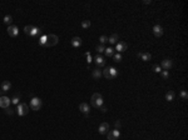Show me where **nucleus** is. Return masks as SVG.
I'll list each match as a JSON object with an SVG mask.
<instances>
[{"label": "nucleus", "instance_id": "f257e3e1", "mask_svg": "<svg viewBox=\"0 0 188 140\" xmlns=\"http://www.w3.org/2000/svg\"><path fill=\"white\" fill-rule=\"evenodd\" d=\"M90 103H92V106H93V108L99 109V108L103 105V98H102V95H100L99 93H94V94L92 95Z\"/></svg>", "mask_w": 188, "mask_h": 140}, {"label": "nucleus", "instance_id": "f03ea898", "mask_svg": "<svg viewBox=\"0 0 188 140\" xmlns=\"http://www.w3.org/2000/svg\"><path fill=\"white\" fill-rule=\"evenodd\" d=\"M58 41H59V38H58L57 35H54V34L46 35V40H45V43H44V45H43V46H45V48H49V46H55V45L58 44Z\"/></svg>", "mask_w": 188, "mask_h": 140}, {"label": "nucleus", "instance_id": "7ed1b4c3", "mask_svg": "<svg viewBox=\"0 0 188 140\" xmlns=\"http://www.w3.org/2000/svg\"><path fill=\"white\" fill-rule=\"evenodd\" d=\"M24 33L26 35H30V36H35V35L40 34L41 33V30L37 28V26H33V25H26L25 28H24Z\"/></svg>", "mask_w": 188, "mask_h": 140}, {"label": "nucleus", "instance_id": "20e7f679", "mask_svg": "<svg viewBox=\"0 0 188 140\" xmlns=\"http://www.w3.org/2000/svg\"><path fill=\"white\" fill-rule=\"evenodd\" d=\"M16 113L20 115V116H25L28 113H29V106L25 103H19L18 108H16Z\"/></svg>", "mask_w": 188, "mask_h": 140}, {"label": "nucleus", "instance_id": "39448f33", "mask_svg": "<svg viewBox=\"0 0 188 140\" xmlns=\"http://www.w3.org/2000/svg\"><path fill=\"white\" fill-rule=\"evenodd\" d=\"M41 100L39 99V98H33L32 100H30V108L33 109V110H35V111H38V110H40V108H41Z\"/></svg>", "mask_w": 188, "mask_h": 140}, {"label": "nucleus", "instance_id": "423d86ee", "mask_svg": "<svg viewBox=\"0 0 188 140\" xmlns=\"http://www.w3.org/2000/svg\"><path fill=\"white\" fill-rule=\"evenodd\" d=\"M8 34L10 35L11 38H16L18 34H19V29H18V26H15V25H10V26H8Z\"/></svg>", "mask_w": 188, "mask_h": 140}, {"label": "nucleus", "instance_id": "0eeeda50", "mask_svg": "<svg viewBox=\"0 0 188 140\" xmlns=\"http://www.w3.org/2000/svg\"><path fill=\"white\" fill-rule=\"evenodd\" d=\"M79 110H80L85 116H88V115H89V111H90V106L87 104V103H82V104H79Z\"/></svg>", "mask_w": 188, "mask_h": 140}, {"label": "nucleus", "instance_id": "6e6552de", "mask_svg": "<svg viewBox=\"0 0 188 140\" xmlns=\"http://www.w3.org/2000/svg\"><path fill=\"white\" fill-rule=\"evenodd\" d=\"M10 105V99L8 96H0V108L6 109Z\"/></svg>", "mask_w": 188, "mask_h": 140}, {"label": "nucleus", "instance_id": "1a4fd4ad", "mask_svg": "<svg viewBox=\"0 0 188 140\" xmlns=\"http://www.w3.org/2000/svg\"><path fill=\"white\" fill-rule=\"evenodd\" d=\"M99 134H107L108 131H109V124L108 123H102L100 125H99Z\"/></svg>", "mask_w": 188, "mask_h": 140}, {"label": "nucleus", "instance_id": "9d476101", "mask_svg": "<svg viewBox=\"0 0 188 140\" xmlns=\"http://www.w3.org/2000/svg\"><path fill=\"white\" fill-rule=\"evenodd\" d=\"M172 65H173V61L171 59H164L162 61V64H160V68H163L164 70H168L172 68Z\"/></svg>", "mask_w": 188, "mask_h": 140}, {"label": "nucleus", "instance_id": "9b49d317", "mask_svg": "<svg viewBox=\"0 0 188 140\" xmlns=\"http://www.w3.org/2000/svg\"><path fill=\"white\" fill-rule=\"evenodd\" d=\"M127 48H128L127 43H123V41H120V43H118V44H117V48H115V50L118 51V54H120V53L125 51V50H127Z\"/></svg>", "mask_w": 188, "mask_h": 140}, {"label": "nucleus", "instance_id": "f8f14e48", "mask_svg": "<svg viewBox=\"0 0 188 140\" xmlns=\"http://www.w3.org/2000/svg\"><path fill=\"white\" fill-rule=\"evenodd\" d=\"M153 34L155 35L157 38H160L163 35V28L160 25H154L153 26Z\"/></svg>", "mask_w": 188, "mask_h": 140}, {"label": "nucleus", "instance_id": "ddd939ff", "mask_svg": "<svg viewBox=\"0 0 188 140\" xmlns=\"http://www.w3.org/2000/svg\"><path fill=\"white\" fill-rule=\"evenodd\" d=\"M70 43H72L73 48H79V46L82 45V39H80L79 36H74V38L70 40Z\"/></svg>", "mask_w": 188, "mask_h": 140}, {"label": "nucleus", "instance_id": "4468645a", "mask_svg": "<svg viewBox=\"0 0 188 140\" xmlns=\"http://www.w3.org/2000/svg\"><path fill=\"white\" fill-rule=\"evenodd\" d=\"M10 88H11V83H10V81L5 80V81H3V83H1V90H3L4 93L9 91V90H10Z\"/></svg>", "mask_w": 188, "mask_h": 140}, {"label": "nucleus", "instance_id": "2eb2a0df", "mask_svg": "<svg viewBox=\"0 0 188 140\" xmlns=\"http://www.w3.org/2000/svg\"><path fill=\"white\" fill-rule=\"evenodd\" d=\"M92 76L97 80V79H100V78L103 76V73H102V70H100V69H98V68H97V69H94L93 71H92Z\"/></svg>", "mask_w": 188, "mask_h": 140}, {"label": "nucleus", "instance_id": "dca6fc26", "mask_svg": "<svg viewBox=\"0 0 188 140\" xmlns=\"http://www.w3.org/2000/svg\"><path fill=\"white\" fill-rule=\"evenodd\" d=\"M138 56H139L143 61H149L150 59H152V55H150L149 53H139Z\"/></svg>", "mask_w": 188, "mask_h": 140}, {"label": "nucleus", "instance_id": "f3484780", "mask_svg": "<svg viewBox=\"0 0 188 140\" xmlns=\"http://www.w3.org/2000/svg\"><path fill=\"white\" fill-rule=\"evenodd\" d=\"M95 63H97L98 66H104V65H105V60H104V58L100 56V55H97V56H95Z\"/></svg>", "mask_w": 188, "mask_h": 140}, {"label": "nucleus", "instance_id": "a211bd4d", "mask_svg": "<svg viewBox=\"0 0 188 140\" xmlns=\"http://www.w3.org/2000/svg\"><path fill=\"white\" fill-rule=\"evenodd\" d=\"M118 40H119V36H118V34H112L109 38H108V41H109L111 44H115Z\"/></svg>", "mask_w": 188, "mask_h": 140}, {"label": "nucleus", "instance_id": "6ab92c4d", "mask_svg": "<svg viewBox=\"0 0 188 140\" xmlns=\"http://www.w3.org/2000/svg\"><path fill=\"white\" fill-rule=\"evenodd\" d=\"M3 21H4L8 26H10V25H11V23H13V18H11V15H5Z\"/></svg>", "mask_w": 188, "mask_h": 140}, {"label": "nucleus", "instance_id": "aec40b11", "mask_svg": "<svg viewBox=\"0 0 188 140\" xmlns=\"http://www.w3.org/2000/svg\"><path fill=\"white\" fill-rule=\"evenodd\" d=\"M173 99H174V93L169 90V91L166 94V100H167V101H173Z\"/></svg>", "mask_w": 188, "mask_h": 140}, {"label": "nucleus", "instance_id": "412c9836", "mask_svg": "<svg viewBox=\"0 0 188 140\" xmlns=\"http://www.w3.org/2000/svg\"><path fill=\"white\" fill-rule=\"evenodd\" d=\"M109 74H111V79H115L118 76V71L115 68H109Z\"/></svg>", "mask_w": 188, "mask_h": 140}, {"label": "nucleus", "instance_id": "4be33fe9", "mask_svg": "<svg viewBox=\"0 0 188 140\" xmlns=\"http://www.w3.org/2000/svg\"><path fill=\"white\" fill-rule=\"evenodd\" d=\"M179 96H181V99H182V100H187V99H188V93L186 91V90H181Z\"/></svg>", "mask_w": 188, "mask_h": 140}, {"label": "nucleus", "instance_id": "5701e85b", "mask_svg": "<svg viewBox=\"0 0 188 140\" xmlns=\"http://www.w3.org/2000/svg\"><path fill=\"white\" fill-rule=\"evenodd\" d=\"M104 53H105L107 56H113V54H114V49H113V48H107V49L104 50Z\"/></svg>", "mask_w": 188, "mask_h": 140}, {"label": "nucleus", "instance_id": "b1692460", "mask_svg": "<svg viewBox=\"0 0 188 140\" xmlns=\"http://www.w3.org/2000/svg\"><path fill=\"white\" fill-rule=\"evenodd\" d=\"M90 20H84L83 23H82V28L83 29H88V28H90Z\"/></svg>", "mask_w": 188, "mask_h": 140}, {"label": "nucleus", "instance_id": "393cba45", "mask_svg": "<svg viewBox=\"0 0 188 140\" xmlns=\"http://www.w3.org/2000/svg\"><path fill=\"white\" fill-rule=\"evenodd\" d=\"M112 134H113V136L115 138V140H117L118 138H119V136H120V131H119V130H117V129H114V130H113Z\"/></svg>", "mask_w": 188, "mask_h": 140}, {"label": "nucleus", "instance_id": "a878e982", "mask_svg": "<svg viewBox=\"0 0 188 140\" xmlns=\"http://www.w3.org/2000/svg\"><path fill=\"white\" fill-rule=\"evenodd\" d=\"M113 58H114V61H115V63H120V61H122V55H120V54H115Z\"/></svg>", "mask_w": 188, "mask_h": 140}, {"label": "nucleus", "instance_id": "bb28decb", "mask_svg": "<svg viewBox=\"0 0 188 140\" xmlns=\"http://www.w3.org/2000/svg\"><path fill=\"white\" fill-rule=\"evenodd\" d=\"M19 100H20L19 95H15V96L11 99V103H13V104H15V105H18V104H19Z\"/></svg>", "mask_w": 188, "mask_h": 140}, {"label": "nucleus", "instance_id": "cd10ccee", "mask_svg": "<svg viewBox=\"0 0 188 140\" xmlns=\"http://www.w3.org/2000/svg\"><path fill=\"white\" fill-rule=\"evenodd\" d=\"M160 74H162L163 79H168V78H169V73H168L167 70H162V71H160Z\"/></svg>", "mask_w": 188, "mask_h": 140}, {"label": "nucleus", "instance_id": "c85d7f7f", "mask_svg": "<svg viewBox=\"0 0 188 140\" xmlns=\"http://www.w3.org/2000/svg\"><path fill=\"white\" fill-rule=\"evenodd\" d=\"M99 40H100V44H102V45H103V44H104V43H107V41H108V38H107V36H105V35H102V36H100V38H99Z\"/></svg>", "mask_w": 188, "mask_h": 140}, {"label": "nucleus", "instance_id": "c756f323", "mask_svg": "<svg viewBox=\"0 0 188 140\" xmlns=\"http://www.w3.org/2000/svg\"><path fill=\"white\" fill-rule=\"evenodd\" d=\"M95 50H97L98 53H103V51L105 50V48H104V45H102V44H100V45H98V46H97V49H95Z\"/></svg>", "mask_w": 188, "mask_h": 140}, {"label": "nucleus", "instance_id": "7c9ffc66", "mask_svg": "<svg viewBox=\"0 0 188 140\" xmlns=\"http://www.w3.org/2000/svg\"><path fill=\"white\" fill-rule=\"evenodd\" d=\"M160 69H162V68H160L159 65H157V64L153 65V71H154V73H160V71H162Z\"/></svg>", "mask_w": 188, "mask_h": 140}, {"label": "nucleus", "instance_id": "2f4dec72", "mask_svg": "<svg viewBox=\"0 0 188 140\" xmlns=\"http://www.w3.org/2000/svg\"><path fill=\"white\" fill-rule=\"evenodd\" d=\"M5 111H6L8 115H13V114H14V109H13V108H6Z\"/></svg>", "mask_w": 188, "mask_h": 140}, {"label": "nucleus", "instance_id": "473e14b6", "mask_svg": "<svg viewBox=\"0 0 188 140\" xmlns=\"http://www.w3.org/2000/svg\"><path fill=\"white\" fill-rule=\"evenodd\" d=\"M107 136H108V140H115V138L113 136L112 131H108V133H107Z\"/></svg>", "mask_w": 188, "mask_h": 140}, {"label": "nucleus", "instance_id": "72a5a7b5", "mask_svg": "<svg viewBox=\"0 0 188 140\" xmlns=\"http://www.w3.org/2000/svg\"><path fill=\"white\" fill-rule=\"evenodd\" d=\"M120 126H122L120 120H117V121H115V129H117V130H119V128H120Z\"/></svg>", "mask_w": 188, "mask_h": 140}, {"label": "nucleus", "instance_id": "f704fd0d", "mask_svg": "<svg viewBox=\"0 0 188 140\" xmlns=\"http://www.w3.org/2000/svg\"><path fill=\"white\" fill-rule=\"evenodd\" d=\"M87 56H88V63H90V61H92V55H90V53H87Z\"/></svg>", "mask_w": 188, "mask_h": 140}, {"label": "nucleus", "instance_id": "c9c22d12", "mask_svg": "<svg viewBox=\"0 0 188 140\" xmlns=\"http://www.w3.org/2000/svg\"><path fill=\"white\" fill-rule=\"evenodd\" d=\"M99 109H100V110H102L103 113H105V111H107V108H105V106H103V105H102V106H100Z\"/></svg>", "mask_w": 188, "mask_h": 140}, {"label": "nucleus", "instance_id": "e433bc0d", "mask_svg": "<svg viewBox=\"0 0 188 140\" xmlns=\"http://www.w3.org/2000/svg\"><path fill=\"white\" fill-rule=\"evenodd\" d=\"M143 3H144V4H150V3H152V1H149V0H144V1H143Z\"/></svg>", "mask_w": 188, "mask_h": 140}, {"label": "nucleus", "instance_id": "4c0bfd02", "mask_svg": "<svg viewBox=\"0 0 188 140\" xmlns=\"http://www.w3.org/2000/svg\"><path fill=\"white\" fill-rule=\"evenodd\" d=\"M1 93H3V90H0V96H1Z\"/></svg>", "mask_w": 188, "mask_h": 140}]
</instances>
